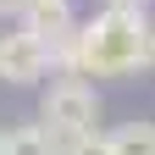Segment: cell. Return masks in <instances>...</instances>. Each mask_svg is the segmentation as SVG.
<instances>
[{
    "instance_id": "7a4b0ae2",
    "label": "cell",
    "mask_w": 155,
    "mask_h": 155,
    "mask_svg": "<svg viewBox=\"0 0 155 155\" xmlns=\"http://www.w3.org/2000/svg\"><path fill=\"white\" fill-rule=\"evenodd\" d=\"M39 127H45L55 144L94 133L100 127V94H94V83L89 78H55V83L39 94Z\"/></svg>"
},
{
    "instance_id": "52a82bcc",
    "label": "cell",
    "mask_w": 155,
    "mask_h": 155,
    "mask_svg": "<svg viewBox=\"0 0 155 155\" xmlns=\"http://www.w3.org/2000/svg\"><path fill=\"white\" fill-rule=\"evenodd\" d=\"M55 155H116V144H111V133H105V127H94V133H83V139L55 144Z\"/></svg>"
},
{
    "instance_id": "ba28073f",
    "label": "cell",
    "mask_w": 155,
    "mask_h": 155,
    "mask_svg": "<svg viewBox=\"0 0 155 155\" xmlns=\"http://www.w3.org/2000/svg\"><path fill=\"white\" fill-rule=\"evenodd\" d=\"M22 6L28 0H0V17H22Z\"/></svg>"
},
{
    "instance_id": "8992f818",
    "label": "cell",
    "mask_w": 155,
    "mask_h": 155,
    "mask_svg": "<svg viewBox=\"0 0 155 155\" xmlns=\"http://www.w3.org/2000/svg\"><path fill=\"white\" fill-rule=\"evenodd\" d=\"M111 144H116V155H155V122H122V127H111Z\"/></svg>"
},
{
    "instance_id": "277c9868",
    "label": "cell",
    "mask_w": 155,
    "mask_h": 155,
    "mask_svg": "<svg viewBox=\"0 0 155 155\" xmlns=\"http://www.w3.org/2000/svg\"><path fill=\"white\" fill-rule=\"evenodd\" d=\"M17 28H28L33 39L55 45V39L78 33V6H72V0H28L22 17H17Z\"/></svg>"
},
{
    "instance_id": "9c48e42d",
    "label": "cell",
    "mask_w": 155,
    "mask_h": 155,
    "mask_svg": "<svg viewBox=\"0 0 155 155\" xmlns=\"http://www.w3.org/2000/svg\"><path fill=\"white\" fill-rule=\"evenodd\" d=\"M105 6H122V11H150V0H105Z\"/></svg>"
},
{
    "instance_id": "5b68a950",
    "label": "cell",
    "mask_w": 155,
    "mask_h": 155,
    "mask_svg": "<svg viewBox=\"0 0 155 155\" xmlns=\"http://www.w3.org/2000/svg\"><path fill=\"white\" fill-rule=\"evenodd\" d=\"M0 155H55V139L39 122H17L0 133Z\"/></svg>"
},
{
    "instance_id": "3957f363",
    "label": "cell",
    "mask_w": 155,
    "mask_h": 155,
    "mask_svg": "<svg viewBox=\"0 0 155 155\" xmlns=\"http://www.w3.org/2000/svg\"><path fill=\"white\" fill-rule=\"evenodd\" d=\"M45 72H50V45L45 39H33L28 28H6L0 33V78H6V83L28 89Z\"/></svg>"
},
{
    "instance_id": "6da1fadb",
    "label": "cell",
    "mask_w": 155,
    "mask_h": 155,
    "mask_svg": "<svg viewBox=\"0 0 155 155\" xmlns=\"http://www.w3.org/2000/svg\"><path fill=\"white\" fill-rule=\"evenodd\" d=\"M155 61V22L150 11L100 6L78 22V78H127Z\"/></svg>"
}]
</instances>
